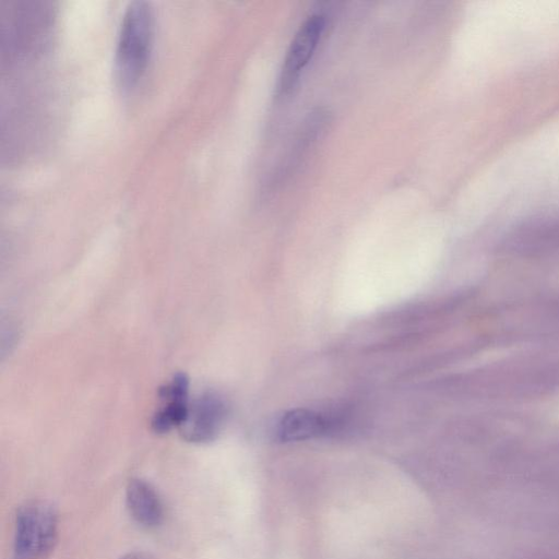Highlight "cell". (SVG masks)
<instances>
[{"label":"cell","mask_w":559,"mask_h":559,"mask_svg":"<svg viewBox=\"0 0 559 559\" xmlns=\"http://www.w3.org/2000/svg\"><path fill=\"white\" fill-rule=\"evenodd\" d=\"M58 538V514L47 501L32 500L15 515L12 559H48Z\"/></svg>","instance_id":"obj_2"},{"label":"cell","mask_w":559,"mask_h":559,"mask_svg":"<svg viewBox=\"0 0 559 559\" xmlns=\"http://www.w3.org/2000/svg\"><path fill=\"white\" fill-rule=\"evenodd\" d=\"M330 424L321 414L309 409H293L275 424L274 435L281 442L302 441L328 432Z\"/></svg>","instance_id":"obj_7"},{"label":"cell","mask_w":559,"mask_h":559,"mask_svg":"<svg viewBox=\"0 0 559 559\" xmlns=\"http://www.w3.org/2000/svg\"><path fill=\"white\" fill-rule=\"evenodd\" d=\"M227 415L224 401L207 392L190 403L186 421L179 428L181 437L191 443H207L219 433Z\"/></svg>","instance_id":"obj_4"},{"label":"cell","mask_w":559,"mask_h":559,"mask_svg":"<svg viewBox=\"0 0 559 559\" xmlns=\"http://www.w3.org/2000/svg\"><path fill=\"white\" fill-rule=\"evenodd\" d=\"M154 14L150 3L131 2L122 17L115 58L117 81L123 90L142 79L152 52Z\"/></svg>","instance_id":"obj_1"},{"label":"cell","mask_w":559,"mask_h":559,"mask_svg":"<svg viewBox=\"0 0 559 559\" xmlns=\"http://www.w3.org/2000/svg\"><path fill=\"white\" fill-rule=\"evenodd\" d=\"M189 378L183 372L176 373L170 382L158 390L164 405L154 414L151 426L156 433H166L173 428H180L189 413Z\"/></svg>","instance_id":"obj_5"},{"label":"cell","mask_w":559,"mask_h":559,"mask_svg":"<svg viewBox=\"0 0 559 559\" xmlns=\"http://www.w3.org/2000/svg\"><path fill=\"white\" fill-rule=\"evenodd\" d=\"M121 559H151L150 556L142 551H131L124 555Z\"/></svg>","instance_id":"obj_8"},{"label":"cell","mask_w":559,"mask_h":559,"mask_svg":"<svg viewBox=\"0 0 559 559\" xmlns=\"http://www.w3.org/2000/svg\"><path fill=\"white\" fill-rule=\"evenodd\" d=\"M126 502L130 515L141 526L152 528L163 522L162 499L148 481L132 478L126 489Z\"/></svg>","instance_id":"obj_6"},{"label":"cell","mask_w":559,"mask_h":559,"mask_svg":"<svg viewBox=\"0 0 559 559\" xmlns=\"http://www.w3.org/2000/svg\"><path fill=\"white\" fill-rule=\"evenodd\" d=\"M325 19L322 14L310 15L295 34L276 85V96L289 95L299 82L302 71L313 57L323 35Z\"/></svg>","instance_id":"obj_3"}]
</instances>
